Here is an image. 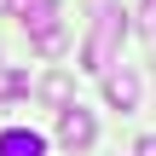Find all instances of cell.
<instances>
[{"mask_svg":"<svg viewBox=\"0 0 156 156\" xmlns=\"http://www.w3.org/2000/svg\"><path fill=\"white\" fill-rule=\"evenodd\" d=\"M122 41H127V6L104 0L98 17H93V35H87V46H81V69H87V75H104V69L116 64Z\"/></svg>","mask_w":156,"mask_h":156,"instance_id":"cell-1","label":"cell"},{"mask_svg":"<svg viewBox=\"0 0 156 156\" xmlns=\"http://www.w3.org/2000/svg\"><path fill=\"white\" fill-rule=\"evenodd\" d=\"M58 139H64L69 151H87V145L98 139V122H93V110H81V104H64V116H58Z\"/></svg>","mask_w":156,"mask_h":156,"instance_id":"cell-2","label":"cell"},{"mask_svg":"<svg viewBox=\"0 0 156 156\" xmlns=\"http://www.w3.org/2000/svg\"><path fill=\"white\" fill-rule=\"evenodd\" d=\"M104 98H110L116 110H133V104H139V75H133V69H104Z\"/></svg>","mask_w":156,"mask_h":156,"instance_id":"cell-3","label":"cell"},{"mask_svg":"<svg viewBox=\"0 0 156 156\" xmlns=\"http://www.w3.org/2000/svg\"><path fill=\"white\" fill-rule=\"evenodd\" d=\"M0 156H46V139L35 127H6L0 133Z\"/></svg>","mask_w":156,"mask_h":156,"instance_id":"cell-4","label":"cell"},{"mask_svg":"<svg viewBox=\"0 0 156 156\" xmlns=\"http://www.w3.org/2000/svg\"><path fill=\"white\" fill-rule=\"evenodd\" d=\"M12 12L23 17V29H46L58 17V0H12Z\"/></svg>","mask_w":156,"mask_h":156,"instance_id":"cell-5","label":"cell"},{"mask_svg":"<svg viewBox=\"0 0 156 156\" xmlns=\"http://www.w3.org/2000/svg\"><path fill=\"white\" fill-rule=\"evenodd\" d=\"M29 35H35V52H46V58H58V52L69 46V35H64L58 23H46V29H29Z\"/></svg>","mask_w":156,"mask_h":156,"instance_id":"cell-6","label":"cell"},{"mask_svg":"<svg viewBox=\"0 0 156 156\" xmlns=\"http://www.w3.org/2000/svg\"><path fill=\"white\" fill-rule=\"evenodd\" d=\"M69 93H75V87H69V75H64V69H52V75L41 81V98H46V104H58V110L69 104Z\"/></svg>","mask_w":156,"mask_h":156,"instance_id":"cell-7","label":"cell"},{"mask_svg":"<svg viewBox=\"0 0 156 156\" xmlns=\"http://www.w3.org/2000/svg\"><path fill=\"white\" fill-rule=\"evenodd\" d=\"M23 87H29V81H23L17 69H6V64H0V98H17Z\"/></svg>","mask_w":156,"mask_h":156,"instance_id":"cell-8","label":"cell"},{"mask_svg":"<svg viewBox=\"0 0 156 156\" xmlns=\"http://www.w3.org/2000/svg\"><path fill=\"white\" fill-rule=\"evenodd\" d=\"M133 156H156V133H145V139L133 145Z\"/></svg>","mask_w":156,"mask_h":156,"instance_id":"cell-9","label":"cell"},{"mask_svg":"<svg viewBox=\"0 0 156 156\" xmlns=\"http://www.w3.org/2000/svg\"><path fill=\"white\" fill-rule=\"evenodd\" d=\"M0 12H12V0H0Z\"/></svg>","mask_w":156,"mask_h":156,"instance_id":"cell-10","label":"cell"},{"mask_svg":"<svg viewBox=\"0 0 156 156\" xmlns=\"http://www.w3.org/2000/svg\"><path fill=\"white\" fill-rule=\"evenodd\" d=\"M145 6H151V12H156V0H145Z\"/></svg>","mask_w":156,"mask_h":156,"instance_id":"cell-11","label":"cell"}]
</instances>
